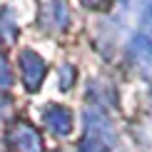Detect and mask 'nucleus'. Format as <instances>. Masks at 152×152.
<instances>
[{
  "label": "nucleus",
  "instance_id": "4",
  "mask_svg": "<svg viewBox=\"0 0 152 152\" xmlns=\"http://www.w3.org/2000/svg\"><path fill=\"white\" fill-rule=\"evenodd\" d=\"M80 152H107V140L102 135V125H95V122L87 125V132L82 137Z\"/></svg>",
  "mask_w": 152,
  "mask_h": 152
},
{
  "label": "nucleus",
  "instance_id": "2",
  "mask_svg": "<svg viewBox=\"0 0 152 152\" xmlns=\"http://www.w3.org/2000/svg\"><path fill=\"white\" fill-rule=\"evenodd\" d=\"M42 117H45V125L55 132V135H67V132L72 130V115H70V110H65V107H60V105L48 107Z\"/></svg>",
  "mask_w": 152,
  "mask_h": 152
},
{
  "label": "nucleus",
  "instance_id": "6",
  "mask_svg": "<svg viewBox=\"0 0 152 152\" xmlns=\"http://www.w3.org/2000/svg\"><path fill=\"white\" fill-rule=\"evenodd\" d=\"M82 3L90 8H107V0H82Z\"/></svg>",
  "mask_w": 152,
  "mask_h": 152
},
{
  "label": "nucleus",
  "instance_id": "3",
  "mask_svg": "<svg viewBox=\"0 0 152 152\" xmlns=\"http://www.w3.org/2000/svg\"><path fill=\"white\" fill-rule=\"evenodd\" d=\"M10 140L15 142V147L18 152H40V135L33 130V127H28V125H18L15 130L10 132Z\"/></svg>",
  "mask_w": 152,
  "mask_h": 152
},
{
  "label": "nucleus",
  "instance_id": "5",
  "mask_svg": "<svg viewBox=\"0 0 152 152\" xmlns=\"http://www.w3.org/2000/svg\"><path fill=\"white\" fill-rule=\"evenodd\" d=\"M8 85H10V72H8L5 60H0V87H8Z\"/></svg>",
  "mask_w": 152,
  "mask_h": 152
},
{
  "label": "nucleus",
  "instance_id": "1",
  "mask_svg": "<svg viewBox=\"0 0 152 152\" xmlns=\"http://www.w3.org/2000/svg\"><path fill=\"white\" fill-rule=\"evenodd\" d=\"M20 72H23V82L28 90H37L45 75V62H42L33 50H25L20 55Z\"/></svg>",
  "mask_w": 152,
  "mask_h": 152
}]
</instances>
